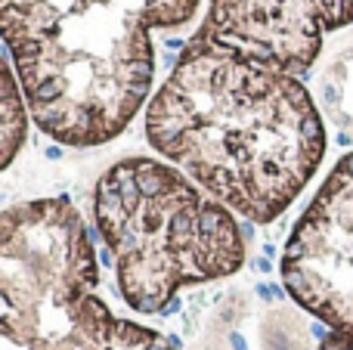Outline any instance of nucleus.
<instances>
[{
  "mask_svg": "<svg viewBox=\"0 0 353 350\" xmlns=\"http://www.w3.org/2000/svg\"><path fill=\"white\" fill-rule=\"evenodd\" d=\"M146 140L254 223L276 220L325 155V127L301 77L199 41L152 96Z\"/></svg>",
  "mask_w": 353,
  "mask_h": 350,
  "instance_id": "obj_1",
  "label": "nucleus"
},
{
  "mask_svg": "<svg viewBox=\"0 0 353 350\" xmlns=\"http://www.w3.org/2000/svg\"><path fill=\"white\" fill-rule=\"evenodd\" d=\"M199 0H0L4 44L34 124L87 149L121 133L155 77V28L186 25Z\"/></svg>",
  "mask_w": 353,
  "mask_h": 350,
  "instance_id": "obj_2",
  "label": "nucleus"
},
{
  "mask_svg": "<svg viewBox=\"0 0 353 350\" xmlns=\"http://www.w3.org/2000/svg\"><path fill=\"white\" fill-rule=\"evenodd\" d=\"M93 214L115 254L121 298L137 313H165L183 285L223 279L245 263V232L229 208L161 161L112 165Z\"/></svg>",
  "mask_w": 353,
  "mask_h": 350,
  "instance_id": "obj_3",
  "label": "nucleus"
},
{
  "mask_svg": "<svg viewBox=\"0 0 353 350\" xmlns=\"http://www.w3.org/2000/svg\"><path fill=\"white\" fill-rule=\"evenodd\" d=\"M99 270L87 226L68 199L7 208L0 217V341L22 347L71 329L96 294Z\"/></svg>",
  "mask_w": 353,
  "mask_h": 350,
  "instance_id": "obj_4",
  "label": "nucleus"
},
{
  "mask_svg": "<svg viewBox=\"0 0 353 350\" xmlns=\"http://www.w3.org/2000/svg\"><path fill=\"white\" fill-rule=\"evenodd\" d=\"M282 282L297 307L329 329L322 350H353V152L332 168L294 223Z\"/></svg>",
  "mask_w": 353,
  "mask_h": 350,
  "instance_id": "obj_5",
  "label": "nucleus"
},
{
  "mask_svg": "<svg viewBox=\"0 0 353 350\" xmlns=\"http://www.w3.org/2000/svg\"><path fill=\"white\" fill-rule=\"evenodd\" d=\"M353 22V0H211L192 41L304 77L322 37Z\"/></svg>",
  "mask_w": 353,
  "mask_h": 350,
  "instance_id": "obj_6",
  "label": "nucleus"
},
{
  "mask_svg": "<svg viewBox=\"0 0 353 350\" xmlns=\"http://www.w3.org/2000/svg\"><path fill=\"white\" fill-rule=\"evenodd\" d=\"M4 350H177V347L171 344V338H161L158 332L112 316V310L96 294H90L74 310V322L68 332Z\"/></svg>",
  "mask_w": 353,
  "mask_h": 350,
  "instance_id": "obj_7",
  "label": "nucleus"
},
{
  "mask_svg": "<svg viewBox=\"0 0 353 350\" xmlns=\"http://www.w3.org/2000/svg\"><path fill=\"white\" fill-rule=\"evenodd\" d=\"M25 143V93L19 84V74L13 59H4V155L0 168H10L19 146Z\"/></svg>",
  "mask_w": 353,
  "mask_h": 350,
  "instance_id": "obj_8",
  "label": "nucleus"
}]
</instances>
